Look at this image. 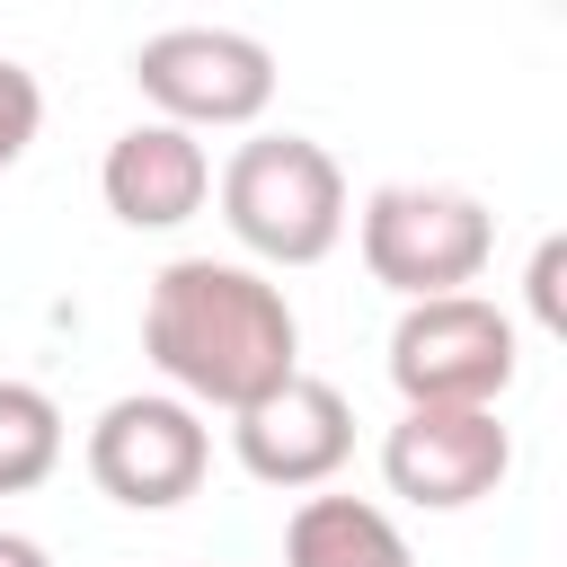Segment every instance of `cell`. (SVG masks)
Listing matches in <instances>:
<instances>
[{"mask_svg":"<svg viewBox=\"0 0 567 567\" xmlns=\"http://www.w3.org/2000/svg\"><path fill=\"white\" fill-rule=\"evenodd\" d=\"M142 354L195 416H239L248 399L301 372V319L284 284H266L239 257H168L142 292Z\"/></svg>","mask_w":567,"mask_h":567,"instance_id":"cell-1","label":"cell"},{"mask_svg":"<svg viewBox=\"0 0 567 567\" xmlns=\"http://www.w3.org/2000/svg\"><path fill=\"white\" fill-rule=\"evenodd\" d=\"M221 221L257 266H319L346 239V168L310 133H257L221 159Z\"/></svg>","mask_w":567,"mask_h":567,"instance_id":"cell-2","label":"cell"},{"mask_svg":"<svg viewBox=\"0 0 567 567\" xmlns=\"http://www.w3.org/2000/svg\"><path fill=\"white\" fill-rule=\"evenodd\" d=\"M354 248L372 266V284H390L399 301H443V292H470L496 257V221L470 186H425V177H399V186H372L363 213H354Z\"/></svg>","mask_w":567,"mask_h":567,"instance_id":"cell-3","label":"cell"},{"mask_svg":"<svg viewBox=\"0 0 567 567\" xmlns=\"http://www.w3.org/2000/svg\"><path fill=\"white\" fill-rule=\"evenodd\" d=\"M514 372H523V337L478 292L408 301L390 328V381L408 408H496L514 390Z\"/></svg>","mask_w":567,"mask_h":567,"instance_id":"cell-4","label":"cell"},{"mask_svg":"<svg viewBox=\"0 0 567 567\" xmlns=\"http://www.w3.org/2000/svg\"><path fill=\"white\" fill-rule=\"evenodd\" d=\"M133 89L159 106V124H257L275 97V53L248 27H159L133 44Z\"/></svg>","mask_w":567,"mask_h":567,"instance_id":"cell-5","label":"cell"},{"mask_svg":"<svg viewBox=\"0 0 567 567\" xmlns=\"http://www.w3.org/2000/svg\"><path fill=\"white\" fill-rule=\"evenodd\" d=\"M204 470H213V425L168 390H124L89 425V478H97V496H115L133 514L186 505L204 487Z\"/></svg>","mask_w":567,"mask_h":567,"instance_id":"cell-6","label":"cell"},{"mask_svg":"<svg viewBox=\"0 0 567 567\" xmlns=\"http://www.w3.org/2000/svg\"><path fill=\"white\" fill-rule=\"evenodd\" d=\"M505 470H514V434L496 408H399V425L381 434L390 496H408L425 514H461V505L496 496Z\"/></svg>","mask_w":567,"mask_h":567,"instance_id":"cell-7","label":"cell"},{"mask_svg":"<svg viewBox=\"0 0 567 567\" xmlns=\"http://www.w3.org/2000/svg\"><path fill=\"white\" fill-rule=\"evenodd\" d=\"M230 452L257 487H328L354 452V408H346L337 381L292 372V381H275L266 399H248L230 416Z\"/></svg>","mask_w":567,"mask_h":567,"instance_id":"cell-8","label":"cell"},{"mask_svg":"<svg viewBox=\"0 0 567 567\" xmlns=\"http://www.w3.org/2000/svg\"><path fill=\"white\" fill-rule=\"evenodd\" d=\"M97 195H106V213L124 230H177L213 195V151H204V133L159 124V115L151 124H124L106 142V159H97Z\"/></svg>","mask_w":567,"mask_h":567,"instance_id":"cell-9","label":"cell"},{"mask_svg":"<svg viewBox=\"0 0 567 567\" xmlns=\"http://www.w3.org/2000/svg\"><path fill=\"white\" fill-rule=\"evenodd\" d=\"M284 567H416V549L372 496H301L284 523Z\"/></svg>","mask_w":567,"mask_h":567,"instance_id":"cell-10","label":"cell"},{"mask_svg":"<svg viewBox=\"0 0 567 567\" xmlns=\"http://www.w3.org/2000/svg\"><path fill=\"white\" fill-rule=\"evenodd\" d=\"M62 461V408L35 381H0V496L44 487Z\"/></svg>","mask_w":567,"mask_h":567,"instance_id":"cell-11","label":"cell"},{"mask_svg":"<svg viewBox=\"0 0 567 567\" xmlns=\"http://www.w3.org/2000/svg\"><path fill=\"white\" fill-rule=\"evenodd\" d=\"M35 124H44V89H35V71H27V62H9V53H0V168H18V159H27Z\"/></svg>","mask_w":567,"mask_h":567,"instance_id":"cell-12","label":"cell"},{"mask_svg":"<svg viewBox=\"0 0 567 567\" xmlns=\"http://www.w3.org/2000/svg\"><path fill=\"white\" fill-rule=\"evenodd\" d=\"M558 266H567V239H540L532 248V310H540V328H558Z\"/></svg>","mask_w":567,"mask_h":567,"instance_id":"cell-13","label":"cell"},{"mask_svg":"<svg viewBox=\"0 0 567 567\" xmlns=\"http://www.w3.org/2000/svg\"><path fill=\"white\" fill-rule=\"evenodd\" d=\"M0 567H53V558H44V540H27V532H0Z\"/></svg>","mask_w":567,"mask_h":567,"instance_id":"cell-14","label":"cell"}]
</instances>
